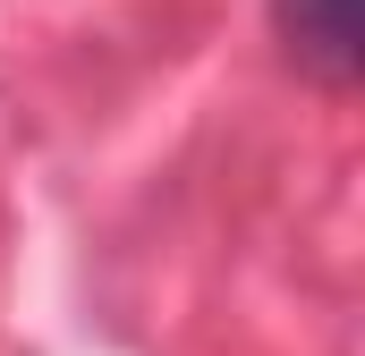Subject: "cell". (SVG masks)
<instances>
[{
	"label": "cell",
	"mask_w": 365,
	"mask_h": 356,
	"mask_svg": "<svg viewBox=\"0 0 365 356\" xmlns=\"http://www.w3.org/2000/svg\"><path fill=\"white\" fill-rule=\"evenodd\" d=\"M272 34H280V51H289L297 77H314V85H331V93L357 85V68H365L357 0H272Z\"/></svg>",
	"instance_id": "6da1fadb"
}]
</instances>
